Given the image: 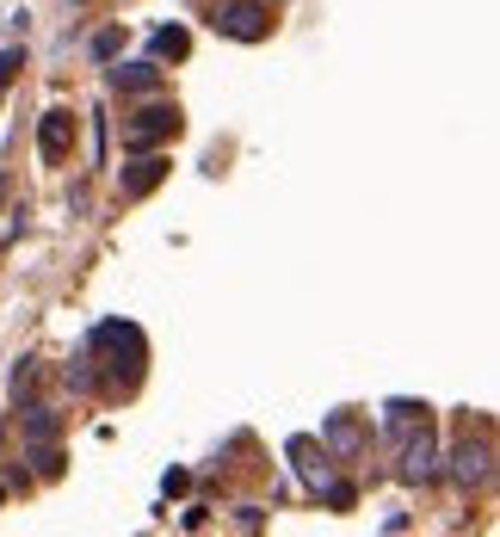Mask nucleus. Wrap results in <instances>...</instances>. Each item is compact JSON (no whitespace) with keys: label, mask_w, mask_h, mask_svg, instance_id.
Masks as SVG:
<instances>
[{"label":"nucleus","mask_w":500,"mask_h":537,"mask_svg":"<svg viewBox=\"0 0 500 537\" xmlns=\"http://www.w3.org/2000/svg\"><path fill=\"white\" fill-rule=\"evenodd\" d=\"M87 358H105V383L136 389L142 365H149V340H142L136 321H99V328L87 334Z\"/></svg>","instance_id":"nucleus-1"},{"label":"nucleus","mask_w":500,"mask_h":537,"mask_svg":"<svg viewBox=\"0 0 500 537\" xmlns=\"http://www.w3.org/2000/svg\"><path fill=\"white\" fill-rule=\"evenodd\" d=\"M180 130H186V112H180V105H167V99H155V105H142V112L124 118V155L161 149V142H173Z\"/></svg>","instance_id":"nucleus-2"},{"label":"nucleus","mask_w":500,"mask_h":537,"mask_svg":"<svg viewBox=\"0 0 500 537\" xmlns=\"http://www.w3.org/2000/svg\"><path fill=\"white\" fill-rule=\"evenodd\" d=\"M210 31L229 44H266L272 38V13L260 7V0H223L217 13H210Z\"/></svg>","instance_id":"nucleus-3"},{"label":"nucleus","mask_w":500,"mask_h":537,"mask_svg":"<svg viewBox=\"0 0 500 537\" xmlns=\"http://www.w3.org/2000/svg\"><path fill=\"white\" fill-rule=\"evenodd\" d=\"M167 173H173V161H167V155H155V149L130 155V161H124V173H118V198H124V204H142V198H149Z\"/></svg>","instance_id":"nucleus-4"},{"label":"nucleus","mask_w":500,"mask_h":537,"mask_svg":"<svg viewBox=\"0 0 500 537\" xmlns=\"http://www.w3.org/2000/svg\"><path fill=\"white\" fill-rule=\"evenodd\" d=\"M494 476V445L488 439H457L451 445V482L457 488H482Z\"/></svg>","instance_id":"nucleus-5"},{"label":"nucleus","mask_w":500,"mask_h":537,"mask_svg":"<svg viewBox=\"0 0 500 537\" xmlns=\"http://www.w3.org/2000/svg\"><path fill=\"white\" fill-rule=\"evenodd\" d=\"M433 476H439V445L426 426H414L402 439V482H433Z\"/></svg>","instance_id":"nucleus-6"},{"label":"nucleus","mask_w":500,"mask_h":537,"mask_svg":"<svg viewBox=\"0 0 500 537\" xmlns=\"http://www.w3.org/2000/svg\"><path fill=\"white\" fill-rule=\"evenodd\" d=\"M68 149H75V112H44V124H38V155L50 161V167H62L68 161Z\"/></svg>","instance_id":"nucleus-7"},{"label":"nucleus","mask_w":500,"mask_h":537,"mask_svg":"<svg viewBox=\"0 0 500 537\" xmlns=\"http://www.w3.org/2000/svg\"><path fill=\"white\" fill-rule=\"evenodd\" d=\"M284 457H291V463H297V476H303L309 488H321V482H328V445H321V439H309V433H297L291 445H284Z\"/></svg>","instance_id":"nucleus-8"},{"label":"nucleus","mask_w":500,"mask_h":537,"mask_svg":"<svg viewBox=\"0 0 500 537\" xmlns=\"http://www.w3.org/2000/svg\"><path fill=\"white\" fill-rule=\"evenodd\" d=\"M321 445H328V457H359V451H365L359 414H328V426H321Z\"/></svg>","instance_id":"nucleus-9"},{"label":"nucleus","mask_w":500,"mask_h":537,"mask_svg":"<svg viewBox=\"0 0 500 537\" xmlns=\"http://www.w3.org/2000/svg\"><path fill=\"white\" fill-rule=\"evenodd\" d=\"M112 87H118V93H155V87H161L155 56H149V62H118V68H112Z\"/></svg>","instance_id":"nucleus-10"},{"label":"nucleus","mask_w":500,"mask_h":537,"mask_svg":"<svg viewBox=\"0 0 500 537\" xmlns=\"http://www.w3.org/2000/svg\"><path fill=\"white\" fill-rule=\"evenodd\" d=\"M149 50H155V62H186L192 56V31L186 25H161L149 38Z\"/></svg>","instance_id":"nucleus-11"},{"label":"nucleus","mask_w":500,"mask_h":537,"mask_svg":"<svg viewBox=\"0 0 500 537\" xmlns=\"http://www.w3.org/2000/svg\"><path fill=\"white\" fill-rule=\"evenodd\" d=\"M383 414H389V433L396 439H408L414 426H426V402H389Z\"/></svg>","instance_id":"nucleus-12"},{"label":"nucleus","mask_w":500,"mask_h":537,"mask_svg":"<svg viewBox=\"0 0 500 537\" xmlns=\"http://www.w3.org/2000/svg\"><path fill=\"white\" fill-rule=\"evenodd\" d=\"M62 377H68V389H75V396H93V389H99V371H93V358H87V352H81Z\"/></svg>","instance_id":"nucleus-13"},{"label":"nucleus","mask_w":500,"mask_h":537,"mask_svg":"<svg viewBox=\"0 0 500 537\" xmlns=\"http://www.w3.org/2000/svg\"><path fill=\"white\" fill-rule=\"evenodd\" d=\"M56 426H62V420H56L50 408H31V414H25V439L44 445V439H56Z\"/></svg>","instance_id":"nucleus-14"},{"label":"nucleus","mask_w":500,"mask_h":537,"mask_svg":"<svg viewBox=\"0 0 500 537\" xmlns=\"http://www.w3.org/2000/svg\"><path fill=\"white\" fill-rule=\"evenodd\" d=\"M31 463H38V476H44V482H56V476H62V451H56V439H44L38 451H31Z\"/></svg>","instance_id":"nucleus-15"},{"label":"nucleus","mask_w":500,"mask_h":537,"mask_svg":"<svg viewBox=\"0 0 500 537\" xmlns=\"http://www.w3.org/2000/svg\"><path fill=\"white\" fill-rule=\"evenodd\" d=\"M118 50H124V31H118V25L93 38V62H118Z\"/></svg>","instance_id":"nucleus-16"},{"label":"nucleus","mask_w":500,"mask_h":537,"mask_svg":"<svg viewBox=\"0 0 500 537\" xmlns=\"http://www.w3.org/2000/svg\"><path fill=\"white\" fill-rule=\"evenodd\" d=\"M19 68H25V50H7V56H0V87H13Z\"/></svg>","instance_id":"nucleus-17"},{"label":"nucleus","mask_w":500,"mask_h":537,"mask_svg":"<svg viewBox=\"0 0 500 537\" xmlns=\"http://www.w3.org/2000/svg\"><path fill=\"white\" fill-rule=\"evenodd\" d=\"M235 525H241V531H260V525H266V507H235Z\"/></svg>","instance_id":"nucleus-18"},{"label":"nucleus","mask_w":500,"mask_h":537,"mask_svg":"<svg viewBox=\"0 0 500 537\" xmlns=\"http://www.w3.org/2000/svg\"><path fill=\"white\" fill-rule=\"evenodd\" d=\"M0 500H7V482H0Z\"/></svg>","instance_id":"nucleus-19"},{"label":"nucleus","mask_w":500,"mask_h":537,"mask_svg":"<svg viewBox=\"0 0 500 537\" xmlns=\"http://www.w3.org/2000/svg\"><path fill=\"white\" fill-rule=\"evenodd\" d=\"M0 254H7V241H0Z\"/></svg>","instance_id":"nucleus-20"}]
</instances>
